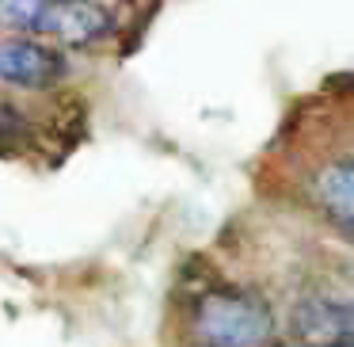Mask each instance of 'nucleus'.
Masks as SVG:
<instances>
[{
	"mask_svg": "<svg viewBox=\"0 0 354 347\" xmlns=\"http://www.w3.org/2000/svg\"><path fill=\"white\" fill-rule=\"evenodd\" d=\"M187 347H274V305L252 286L206 275L183 298Z\"/></svg>",
	"mask_w": 354,
	"mask_h": 347,
	"instance_id": "1",
	"label": "nucleus"
},
{
	"mask_svg": "<svg viewBox=\"0 0 354 347\" xmlns=\"http://www.w3.org/2000/svg\"><path fill=\"white\" fill-rule=\"evenodd\" d=\"M351 298L335 294H301L290 305V339L320 347H351Z\"/></svg>",
	"mask_w": 354,
	"mask_h": 347,
	"instance_id": "2",
	"label": "nucleus"
},
{
	"mask_svg": "<svg viewBox=\"0 0 354 347\" xmlns=\"http://www.w3.org/2000/svg\"><path fill=\"white\" fill-rule=\"evenodd\" d=\"M65 54L46 42L31 39V35H16V39L0 42V84L19 88V92H42L54 88L65 77Z\"/></svg>",
	"mask_w": 354,
	"mask_h": 347,
	"instance_id": "3",
	"label": "nucleus"
},
{
	"mask_svg": "<svg viewBox=\"0 0 354 347\" xmlns=\"http://www.w3.org/2000/svg\"><path fill=\"white\" fill-rule=\"evenodd\" d=\"M111 31V16L88 0H57V19H54V39L69 46H88Z\"/></svg>",
	"mask_w": 354,
	"mask_h": 347,
	"instance_id": "4",
	"label": "nucleus"
},
{
	"mask_svg": "<svg viewBox=\"0 0 354 347\" xmlns=\"http://www.w3.org/2000/svg\"><path fill=\"white\" fill-rule=\"evenodd\" d=\"M0 19L24 35H54L57 0H0Z\"/></svg>",
	"mask_w": 354,
	"mask_h": 347,
	"instance_id": "5",
	"label": "nucleus"
},
{
	"mask_svg": "<svg viewBox=\"0 0 354 347\" xmlns=\"http://www.w3.org/2000/svg\"><path fill=\"white\" fill-rule=\"evenodd\" d=\"M274 347H320V344H293L290 339V344H274Z\"/></svg>",
	"mask_w": 354,
	"mask_h": 347,
	"instance_id": "6",
	"label": "nucleus"
},
{
	"mask_svg": "<svg viewBox=\"0 0 354 347\" xmlns=\"http://www.w3.org/2000/svg\"><path fill=\"white\" fill-rule=\"evenodd\" d=\"M0 130H4V118H0Z\"/></svg>",
	"mask_w": 354,
	"mask_h": 347,
	"instance_id": "7",
	"label": "nucleus"
}]
</instances>
